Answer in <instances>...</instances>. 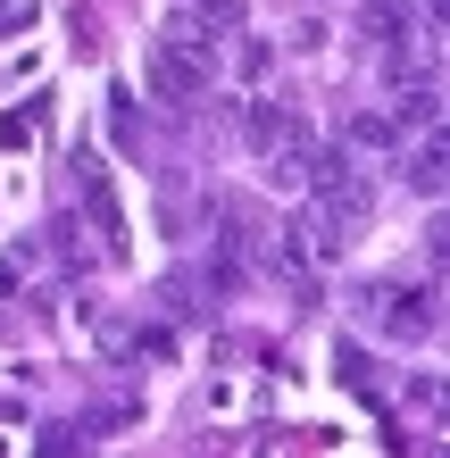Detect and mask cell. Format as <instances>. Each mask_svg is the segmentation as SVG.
Wrapping results in <instances>:
<instances>
[{
  "label": "cell",
  "mask_w": 450,
  "mask_h": 458,
  "mask_svg": "<svg viewBox=\"0 0 450 458\" xmlns=\"http://www.w3.org/2000/svg\"><path fill=\"white\" fill-rule=\"evenodd\" d=\"M9 17H17V0H0V34H9Z\"/></svg>",
  "instance_id": "cell-16"
},
{
  "label": "cell",
  "mask_w": 450,
  "mask_h": 458,
  "mask_svg": "<svg viewBox=\"0 0 450 458\" xmlns=\"http://www.w3.org/2000/svg\"><path fill=\"white\" fill-rule=\"evenodd\" d=\"M242 142H250L259 167L284 175V183H301L309 158H317V133H309V117L293 100H242Z\"/></svg>",
  "instance_id": "cell-3"
},
{
  "label": "cell",
  "mask_w": 450,
  "mask_h": 458,
  "mask_svg": "<svg viewBox=\"0 0 450 458\" xmlns=\"http://www.w3.org/2000/svg\"><path fill=\"white\" fill-rule=\"evenodd\" d=\"M208 75H217V34H208L192 9H175L167 34L142 42V92L158 100V109L183 117L192 100H208Z\"/></svg>",
  "instance_id": "cell-2"
},
{
  "label": "cell",
  "mask_w": 450,
  "mask_h": 458,
  "mask_svg": "<svg viewBox=\"0 0 450 458\" xmlns=\"http://www.w3.org/2000/svg\"><path fill=\"white\" fill-rule=\"evenodd\" d=\"M392 158H401V183H409V192H426V200H442V183H450V150H442V133H434V125L417 133V150L401 142Z\"/></svg>",
  "instance_id": "cell-7"
},
{
  "label": "cell",
  "mask_w": 450,
  "mask_h": 458,
  "mask_svg": "<svg viewBox=\"0 0 450 458\" xmlns=\"http://www.w3.org/2000/svg\"><path fill=\"white\" fill-rule=\"evenodd\" d=\"M75 233H84V225H75V217H59V225H50V250H59V267H92V250H84Z\"/></svg>",
  "instance_id": "cell-13"
},
{
  "label": "cell",
  "mask_w": 450,
  "mask_h": 458,
  "mask_svg": "<svg viewBox=\"0 0 450 458\" xmlns=\"http://www.w3.org/2000/svg\"><path fill=\"white\" fill-rule=\"evenodd\" d=\"M392 125H401V133L442 125V92H434V84H401V92H392Z\"/></svg>",
  "instance_id": "cell-10"
},
{
  "label": "cell",
  "mask_w": 450,
  "mask_h": 458,
  "mask_svg": "<svg viewBox=\"0 0 450 458\" xmlns=\"http://www.w3.org/2000/svg\"><path fill=\"white\" fill-rule=\"evenodd\" d=\"M17 292H25V259H9V267H0V301H17Z\"/></svg>",
  "instance_id": "cell-15"
},
{
  "label": "cell",
  "mask_w": 450,
  "mask_h": 458,
  "mask_svg": "<svg viewBox=\"0 0 450 458\" xmlns=\"http://www.w3.org/2000/svg\"><path fill=\"white\" fill-rule=\"evenodd\" d=\"M409 34H417V25H409V0H367V9H359V42L376 50L392 75H409Z\"/></svg>",
  "instance_id": "cell-6"
},
{
  "label": "cell",
  "mask_w": 450,
  "mask_h": 458,
  "mask_svg": "<svg viewBox=\"0 0 450 458\" xmlns=\"http://www.w3.org/2000/svg\"><path fill=\"white\" fill-rule=\"evenodd\" d=\"M92 442V417H59V425H42V450H84Z\"/></svg>",
  "instance_id": "cell-12"
},
{
  "label": "cell",
  "mask_w": 450,
  "mask_h": 458,
  "mask_svg": "<svg viewBox=\"0 0 450 458\" xmlns=\"http://www.w3.org/2000/svg\"><path fill=\"white\" fill-rule=\"evenodd\" d=\"M401 142H409V133L392 125V109H359L351 125H342V150H351V158H392Z\"/></svg>",
  "instance_id": "cell-8"
},
{
  "label": "cell",
  "mask_w": 450,
  "mask_h": 458,
  "mask_svg": "<svg viewBox=\"0 0 450 458\" xmlns=\"http://www.w3.org/2000/svg\"><path fill=\"white\" fill-rule=\"evenodd\" d=\"M309 242H317V259H342L351 242L367 233V217H376V183H367V167L351 150H317L309 158Z\"/></svg>",
  "instance_id": "cell-1"
},
{
  "label": "cell",
  "mask_w": 450,
  "mask_h": 458,
  "mask_svg": "<svg viewBox=\"0 0 450 458\" xmlns=\"http://www.w3.org/2000/svg\"><path fill=\"white\" fill-rule=\"evenodd\" d=\"M351 317H359L367 334H384V342H426V334L442 326L434 284H392V276L359 284V292H351Z\"/></svg>",
  "instance_id": "cell-4"
},
{
  "label": "cell",
  "mask_w": 450,
  "mask_h": 458,
  "mask_svg": "<svg viewBox=\"0 0 450 458\" xmlns=\"http://www.w3.org/2000/svg\"><path fill=\"white\" fill-rule=\"evenodd\" d=\"M0 409H9V400H0Z\"/></svg>",
  "instance_id": "cell-17"
},
{
  "label": "cell",
  "mask_w": 450,
  "mask_h": 458,
  "mask_svg": "<svg viewBox=\"0 0 450 458\" xmlns=\"http://www.w3.org/2000/svg\"><path fill=\"white\" fill-rule=\"evenodd\" d=\"M75 200H84V233H100V259H125V200L92 150H75Z\"/></svg>",
  "instance_id": "cell-5"
},
{
  "label": "cell",
  "mask_w": 450,
  "mask_h": 458,
  "mask_svg": "<svg viewBox=\"0 0 450 458\" xmlns=\"http://www.w3.org/2000/svg\"><path fill=\"white\" fill-rule=\"evenodd\" d=\"M334 367H342V384H351L359 400H384V392H376V367H367V350H334Z\"/></svg>",
  "instance_id": "cell-11"
},
{
  "label": "cell",
  "mask_w": 450,
  "mask_h": 458,
  "mask_svg": "<svg viewBox=\"0 0 450 458\" xmlns=\"http://www.w3.org/2000/svg\"><path fill=\"white\" fill-rule=\"evenodd\" d=\"M125 350H142V359H167V350H175V334H167V326H142Z\"/></svg>",
  "instance_id": "cell-14"
},
{
  "label": "cell",
  "mask_w": 450,
  "mask_h": 458,
  "mask_svg": "<svg viewBox=\"0 0 450 458\" xmlns=\"http://www.w3.org/2000/svg\"><path fill=\"white\" fill-rule=\"evenodd\" d=\"M109 133H117V150H125V158H142V150H150V117L134 109V84H109Z\"/></svg>",
  "instance_id": "cell-9"
}]
</instances>
